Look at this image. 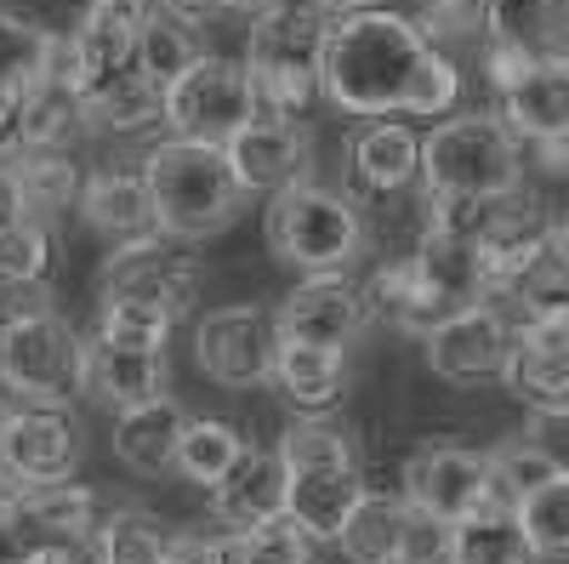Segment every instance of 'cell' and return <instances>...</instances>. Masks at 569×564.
<instances>
[{"label": "cell", "mask_w": 569, "mask_h": 564, "mask_svg": "<svg viewBox=\"0 0 569 564\" xmlns=\"http://www.w3.org/2000/svg\"><path fill=\"white\" fill-rule=\"evenodd\" d=\"M319 91L348 115H439L456 103V63L416 34L410 18L353 7L325 23Z\"/></svg>", "instance_id": "cell-1"}, {"label": "cell", "mask_w": 569, "mask_h": 564, "mask_svg": "<svg viewBox=\"0 0 569 564\" xmlns=\"http://www.w3.org/2000/svg\"><path fill=\"white\" fill-rule=\"evenodd\" d=\"M142 188H149V217L154 234L177 246H200L222 234L246 211V188L233 182L222 144H200V137H171V144L142 155Z\"/></svg>", "instance_id": "cell-2"}, {"label": "cell", "mask_w": 569, "mask_h": 564, "mask_svg": "<svg viewBox=\"0 0 569 564\" xmlns=\"http://www.w3.org/2000/svg\"><path fill=\"white\" fill-rule=\"evenodd\" d=\"M330 12L313 0H273L251 18L246 75L257 91V115H302L319 91V46H325Z\"/></svg>", "instance_id": "cell-3"}, {"label": "cell", "mask_w": 569, "mask_h": 564, "mask_svg": "<svg viewBox=\"0 0 569 564\" xmlns=\"http://www.w3.org/2000/svg\"><path fill=\"white\" fill-rule=\"evenodd\" d=\"M416 177L427 195L490 200L525 182V160H518V137L496 115H456L421 137Z\"/></svg>", "instance_id": "cell-4"}, {"label": "cell", "mask_w": 569, "mask_h": 564, "mask_svg": "<svg viewBox=\"0 0 569 564\" xmlns=\"http://www.w3.org/2000/svg\"><path fill=\"white\" fill-rule=\"evenodd\" d=\"M268 251L284 268L337 274L365 251V217L348 195H330L319 182H291L268 206Z\"/></svg>", "instance_id": "cell-5"}, {"label": "cell", "mask_w": 569, "mask_h": 564, "mask_svg": "<svg viewBox=\"0 0 569 564\" xmlns=\"http://www.w3.org/2000/svg\"><path fill=\"white\" fill-rule=\"evenodd\" d=\"M98 286L103 303H126L177 325L200 297V263L177 251V240H166V234H137V240H120L109 251Z\"/></svg>", "instance_id": "cell-6"}, {"label": "cell", "mask_w": 569, "mask_h": 564, "mask_svg": "<svg viewBox=\"0 0 569 564\" xmlns=\"http://www.w3.org/2000/svg\"><path fill=\"white\" fill-rule=\"evenodd\" d=\"M0 370L23 399L58 405L80 388V337L58 308H29L0 319Z\"/></svg>", "instance_id": "cell-7"}, {"label": "cell", "mask_w": 569, "mask_h": 564, "mask_svg": "<svg viewBox=\"0 0 569 564\" xmlns=\"http://www.w3.org/2000/svg\"><path fill=\"white\" fill-rule=\"evenodd\" d=\"M160 120L177 126V137H200V144H222L228 131L257 120V91L246 63L200 52L166 91H160Z\"/></svg>", "instance_id": "cell-8"}, {"label": "cell", "mask_w": 569, "mask_h": 564, "mask_svg": "<svg viewBox=\"0 0 569 564\" xmlns=\"http://www.w3.org/2000/svg\"><path fill=\"white\" fill-rule=\"evenodd\" d=\"M496 376L536 416H569V314H530L525 325H507V354Z\"/></svg>", "instance_id": "cell-9"}, {"label": "cell", "mask_w": 569, "mask_h": 564, "mask_svg": "<svg viewBox=\"0 0 569 564\" xmlns=\"http://www.w3.org/2000/svg\"><path fill=\"white\" fill-rule=\"evenodd\" d=\"M80 428L58 405H18L0 416V496H18L29 485L74 479Z\"/></svg>", "instance_id": "cell-10"}, {"label": "cell", "mask_w": 569, "mask_h": 564, "mask_svg": "<svg viewBox=\"0 0 569 564\" xmlns=\"http://www.w3.org/2000/svg\"><path fill=\"white\" fill-rule=\"evenodd\" d=\"M222 160L246 195H279L291 182H308L313 137L308 126H297V115H257L222 137Z\"/></svg>", "instance_id": "cell-11"}, {"label": "cell", "mask_w": 569, "mask_h": 564, "mask_svg": "<svg viewBox=\"0 0 569 564\" xmlns=\"http://www.w3.org/2000/svg\"><path fill=\"white\" fill-rule=\"evenodd\" d=\"M194 359L217 388H257L273 365V314L257 303L211 308L194 332Z\"/></svg>", "instance_id": "cell-12"}, {"label": "cell", "mask_w": 569, "mask_h": 564, "mask_svg": "<svg viewBox=\"0 0 569 564\" xmlns=\"http://www.w3.org/2000/svg\"><path fill=\"white\" fill-rule=\"evenodd\" d=\"M142 0H91L80 12L74 34L63 40L58 34V52H52V75H63L80 98L98 80H109L114 69L131 63V40H137V23H142Z\"/></svg>", "instance_id": "cell-13"}, {"label": "cell", "mask_w": 569, "mask_h": 564, "mask_svg": "<svg viewBox=\"0 0 569 564\" xmlns=\"http://www.w3.org/2000/svg\"><path fill=\"white\" fill-rule=\"evenodd\" d=\"M405 502L433 513V520H461L472 507H490L496 479H490V462L479 451H461V445H421L405 462Z\"/></svg>", "instance_id": "cell-14"}, {"label": "cell", "mask_w": 569, "mask_h": 564, "mask_svg": "<svg viewBox=\"0 0 569 564\" xmlns=\"http://www.w3.org/2000/svg\"><path fill=\"white\" fill-rule=\"evenodd\" d=\"M421 354H427V365H433V376H445V383H479V376H496L501 354H507V319L490 303L450 308L445 319H433L421 332Z\"/></svg>", "instance_id": "cell-15"}, {"label": "cell", "mask_w": 569, "mask_h": 564, "mask_svg": "<svg viewBox=\"0 0 569 564\" xmlns=\"http://www.w3.org/2000/svg\"><path fill=\"white\" fill-rule=\"evenodd\" d=\"M365 332V297L348 286L342 274H313L279 303L273 337L284 343H313V348H348Z\"/></svg>", "instance_id": "cell-16"}, {"label": "cell", "mask_w": 569, "mask_h": 564, "mask_svg": "<svg viewBox=\"0 0 569 564\" xmlns=\"http://www.w3.org/2000/svg\"><path fill=\"white\" fill-rule=\"evenodd\" d=\"M496 120L518 144H541V137H569V69L563 58H536L518 69L507 86H496Z\"/></svg>", "instance_id": "cell-17"}, {"label": "cell", "mask_w": 569, "mask_h": 564, "mask_svg": "<svg viewBox=\"0 0 569 564\" xmlns=\"http://www.w3.org/2000/svg\"><path fill=\"white\" fill-rule=\"evenodd\" d=\"M103 410H126L137 399L166 394V348H114L103 337L80 343V388Z\"/></svg>", "instance_id": "cell-18"}, {"label": "cell", "mask_w": 569, "mask_h": 564, "mask_svg": "<svg viewBox=\"0 0 569 564\" xmlns=\"http://www.w3.org/2000/svg\"><path fill=\"white\" fill-rule=\"evenodd\" d=\"M7 520L23 542V558L46 542H69V536H91L98 525V496L74 479H52V485H29L18 496H0Z\"/></svg>", "instance_id": "cell-19"}, {"label": "cell", "mask_w": 569, "mask_h": 564, "mask_svg": "<svg viewBox=\"0 0 569 564\" xmlns=\"http://www.w3.org/2000/svg\"><path fill=\"white\" fill-rule=\"evenodd\" d=\"M206 491H211V507L228 531H251V525L273 520V513H284V462H279V451L246 445Z\"/></svg>", "instance_id": "cell-20"}, {"label": "cell", "mask_w": 569, "mask_h": 564, "mask_svg": "<svg viewBox=\"0 0 569 564\" xmlns=\"http://www.w3.org/2000/svg\"><path fill=\"white\" fill-rule=\"evenodd\" d=\"M182 405L154 394V399H137L126 410H114V456L120 467L142 479H160L171 474V456H177V439H182Z\"/></svg>", "instance_id": "cell-21"}, {"label": "cell", "mask_w": 569, "mask_h": 564, "mask_svg": "<svg viewBox=\"0 0 569 564\" xmlns=\"http://www.w3.org/2000/svg\"><path fill=\"white\" fill-rule=\"evenodd\" d=\"M74 211L80 222L98 234V240L120 246V240H137V234H154V217H149V188H142L137 171H91L80 188H74Z\"/></svg>", "instance_id": "cell-22"}, {"label": "cell", "mask_w": 569, "mask_h": 564, "mask_svg": "<svg viewBox=\"0 0 569 564\" xmlns=\"http://www.w3.org/2000/svg\"><path fill=\"white\" fill-rule=\"evenodd\" d=\"M359 491H365L359 467H284V513L313 542H337Z\"/></svg>", "instance_id": "cell-23"}, {"label": "cell", "mask_w": 569, "mask_h": 564, "mask_svg": "<svg viewBox=\"0 0 569 564\" xmlns=\"http://www.w3.org/2000/svg\"><path fill=\"white\" fill-rule=\"evenodd\" d=\"M365 297V314H382L388 325H399V332H427L433 319H445L450 308H445V297L433 291V279L421 274V263H416V251L410 257H393V263H382L370 274V286L359 291Z\"/></svg>", "instance_id": "cell-24"}, {"label": "cell", "mask_w": 569, "mask_h": 564, "mask_svg": "<svg viewBox=\"0 0 569 564\" xmlns=\"http://www.w3.org/2000/svg\"><path fill=\"white\" fill-rule=\"evenodd\" d=\"M268 383L291 399L297 410H330V405L342 399L348 359H342L337 348H313V343H284V337H273Z\"/></svg>", "instance_id": "cell-25"}, {"label": "cell", "mask_w": 569, "mask_h": 564, "mask_svg": "<svg viewBox=\"0 0 569 564\" xmlns=\"http://www.w3.org/2000/svg\"><path fill=\"white\" fill-rule=\"evenodd\" d=\"M445 564H536L525 531H518L512 507L490 502V507H472L461 520H450V547Z\"/></svg>", "instance_id": "cell-26"}, {"label": "cell", "mask_w": 569, "mask_h": 564, "mask_svg": "<svg viewBox=\"0 0 569 564\" xmlns=\"http://www.w3.org/2000/svg\"><path fill=\"white\" fill-rule=\"evenodd\" d=\"M496 291L525 308V319L530 314H569V251H563V222L558 217L541 234V246L518 263Z\"/></svg>", "instance_id": "cell-27"}, {"label": "cell", "mask_w": 569, "mask_h": 564, "mask_svg": "<svg viewBox=\"0 0 569 564\" xmlns=\"http://www.w3.org/2000/svg\"><path fill=\"white\" fill-rule=\"evenodd\" d=\"M86 131H91L86 103H80V91L63 75H40L23 91V149H58V155H69Z\"/></svg>", "instance_id": "cell-28"}, {"label": "cell", "mask_w": 569, "mask_h": 564, "mask_svg": "<svg viewBox=\"0 0 569 564\" xmlns=\"http://www.w3.org/2000/svg\"><path fill=\"white\" fill-rule=\"evenodd\" d=\"M563 0H485V34L530 58H563Z\"/></svg>", "instance_id": "cell-29"}, {"label": "cell", "mask_w": 569, "mask_h": 564, "mask_svg": "<svg viewBox=\"0 0 569 564\" xmlns=\"http://www.w3.org/2000/svg\"><path fill=\"white\" fill-rule=\"evenodd\" d=\"M12 182H18V200H23V222H52L74 206V188H80V171L69 155L58 149H18L12 160Z\"/></svg>", "instance_id": "cell-30"}, {"label": "cell", "mask_w": 569, "mask_h": 564, "mask_svg": "<svg viewBox=\"0 0 569 564\" xmlns=\"http://www.w3.org/2000/svg\"><path fill=\"white\" fill-rule=\"evenodd\" d=\"M405 520H410V502L359 491L353 507H348V520H342V531H337V542H342V553L353 564H399Z\"/></svg>", "instance_id": "cell-31"}, {"label": "cell", "mask_w": 569, "mask_h": 564, "mask_svg": "<svg viewBox=\"0 0 569 564\" xmlns=\"http://www.w3.org/2000/svg\"><path fill=\"white\" fill-rule=\"evenodd\" d=\"M200 52H206V46H200L194 23H182V18L166 12V7H149V12H142V23H137V40H131V69L149 75V80L166 91Z\"/></svg>", "instance_id": "cell-32"}, {"label": "cell", "mask_w": 569, "mask_h": 564, "mask_svg": "<svg viewBox=\"0 0 569 564\" xmlns=\"http://www.w3.org/2000/svg\"><path fill=\"white\" fill-rule=\"evenodd\" d=\"M416 149L421 137L399 120H370L359 137H353V177L376 195H393V188L416 182Z\"/></svg>", "instance_id": "cell-33"}, {"label": "cell", "mask_w": 569, "mask_h": 564, "mask_svg": "<svg viewBox=\"0 0 569 564\" xmlns=\"http://www.w3.org/2000/svg\"><path fill=\"white\" fill-rule=\"evenodd\" d=\"M80 103H86L91 131H142V126L160 120V86L126 63V69H114L109 80L91 86Z\"/></svg>", "instance_id": "cell-34"}, {"label": "cell", "mask_w": 569, "mask_h": 564, "mask_svg": "<svg viewBox=\"0 0 569 564\" xmlns=\"http://www.w3.org/2000/svg\"><path fill=\"white\" fill-rule=\"evenodd\" d=\"M91 547H98V564H160V553L171 547L166 520L142 507H114L109 520L91 525Z\"/></svg>", "instance_id": "cell-35"}, {"label": "cell", "mask_w": 569, "mask_h": 564, "mask_svg": "<svg viewBox=\"0 0 569 564\" xmlns=\"http://www.w3.org/2000/svg\"><path fill=\"white\" fill-rule=\"evenodd\" d=\"M279 462L284 467H359V451H353V428L325 410H308L297 416L279 439Z\"/></svg>", "instance_id": "cell-36"}, {"label": "cell", "mask_w": 569, "mask_h": 564, "mask_svg": "<svg viewBox=\"0 0 569 564\" xmlns=\"http://www.w3.org/2000/svg\"><path fill=\"white\" fill-rule=\"evenodd\" d=\"M512 520H518V531H525V542H530L536 558H552L558 564L569 553V474L536 485L530 496H518L512 502Z\"/></svg>", "instance_id": "cell-37"}, {"label": "cell", "mask_w": 569, "mask_h": 564, "mask_svg": "<svg viewBox=\"0 0 569 564\" xmlns=\"http://www.w3.org/2000/svg\"><path fill=\"white\" fill-rule=\"evenodd\" d=\"M240 451H246L240 428H228V422H217V416H188L171 467H177L182 479H194V485H217V474H222V467L240 456Z\"/></svg>", "instance_id": "cell-38"}, {"label": "cell", "mask_w": 569, "mask_h": 564, "mask_svg": "<svg viewBox=\"0 0 569 564\" xmlns=\"http://www.w3.org/2000/svg\"><path fill=\"white\" fill-rule=\"evenodd\" d=\"M58 34L29 18L0 12V91H29L40 75H52Z\"/></svg>", "instance_id": "cell-39"}, {"label": "cell", "mask_w": 569, "mask_h": 564, "mask_svg": "<svg viewBox=\"0 0 569 564\" xmlns=\"http://www.w3.org/2000/svg\"><path fill=\"white\" fill-rule=\"evenodd\" d=\"M485 462H490L496 496H507V502L530 496L536 485H547V479H558V474H563V462H558L547 445H536V439H507V445H496Z\"/></svg>", "instance_id": "cell-40"}, {"label": "cell", "mask_w": 569, "mask_h": 564, "mask_svg": "<svg viewBox=\"0 0 569 564\" xmlns=\"http://www.w3.org/2000/svg\"><path fill=\"white\" fill-rule=\"evenodd\" d=\"M416 34L427 46H439V52H450V46H479L485 34V0H416Z\"/></svg>", "instance_id": "cell-41"}, {"label": "cell", "mask_w": 569, "mask_h": 564, "mask_svg": "<svg viewBox=\"0 0 569 564\" xmlns=\"http://www.w3.org/2000/svg\"><path fill=\"white\" fill-rule=\"evenodd\" d=\"M46 263H52V240L40 222L0 228V297L29 286V279H46Z\"/></svg>", "instance_id": "cell-42"}, {"label": "cell", "mask_w": 569, "mask_h": 564, "mask_svg": "<svg viewBox=\"0 0 569 564\" xmlns=\"http://www.w3.org/2000/svg\"><path fill=\"white\" fill-rule=\"evenodd\" d=\"M240 553H246V564H313V536L291 513H273V520L240 531Z\"/></svg>", "instance_id": "cell-43"}, {"label": "cell", "mask_w": 569, "mask_h": 564, "mask_svg": "<svg viewBox=\"0 0 569 564\" xmlns=\"http://www.w3.org/2000/svg\"><path fill=\"white\" fill-rule=\"evenodd\" d=\"M98 337L114 343V348H166L171 319L142 314V308H126V303H103V308H98Z\"/></svg>", "instance_id": "cell-44"}, {"label": "cell", "mask_w": 569, "mask_h": 564, "mask_svg": "<svg viewBox=\"0 0 569 564\" xmlns=\"http://www.w3.org/2000/svg\"><path fill=\"white\" fill-rule=\"evenodd\" d=\"M445 547H450V520H433V513L410 507L405 542H399V564H445Z\"/></svg>", "instance_id": "cell-45"}, {"label": "cell", "mask_w": 569, "mask_h": 564, "mask_svg": "<svg viewBox=\"0 0 569 564\" xmlns=\"http://www.w3.org/2000/svg\"><path fill=\"white\" fill-rule=\"evenodd\" d=\"M23 564H98V547H91V536H69V542H46V547H34Z\"/></svg>", "instance_id": "cell-46"}, {"label": "cell", "mask_w": 569, "mask_h": 564, "mask_svg": "<svg viewBox=\"0 0 569 564\" xmlns=\"http://www.w3.org/2000/svg\"><path fill=\"white\" fill-rule=\"evenodd\" d=\"M23 222V200H18V182H12V166L0 160V228Z\"/></svg>", "instance_id": "cell-47"}, {"label": "cell", "mask_w": 569, "mask_h": 564, "mask_svg": "<svg viewBox=\"0 0 569 564\" xmlns=\"http://www.w3.org/2000/svg\"><path fill=\"white\" fill-rule=\"evenodd\" d=\"M166 12H177L182 23H211L222 12V0H160Z\"/></svg>", "instance_id": "cell-48"}, {"label": "cell", "mask_w": 569, "mask_h": 564, "mask_svg": "<svg viewBox=\"0 0 569 564\" xmlns=\"http://www.w3.org/2000/svg\"><path fill=\"white\" fill-rule=\"evenodd\" d=\"M160 564H206V536H171Z\"/></svg>", "instance_id": "cell-49"}, {"label": "cell", "mask_w": 569, "mask_h": 564, "mask_svg": "<svg viewBox=\"0 0 569 564\" xmlns=\"http://www.w3.org/2000/svg\"><path fill=\"white\" fill-rule=\"evenodd\" d=\"M18 558H23V542H18V531L7 520V507H0V564H18Z\"/></svg>", "instance_id": "cell-50"}, {"label": "cell", "mask_w": 569, "mask_h": 564, "mask_svg": "<svg viewBox=\"0 0 569 564\" xmlns=\"http://www.w3.org/2000/svg\"><path fill=\"white\" fill-rule=\"evenodd\" d=\"M268 7H273V0H222V12H240V18H257Z\"/></svg>", "instance_id": "cell-51"}, {"label": "cell", "mask_w": 569, "mask_h": 564, "mask_svg": "<svg viewBox=\"0 0 569 564\" xmlns=\"http://www.w3.org/2000/svg\"><path fill=\"white\" fill-rule=\"evenodd\" d=\"M18 405H23V394H18V388L7 383V370H0V416H12Z\"/></svg>", "instance_id": "cell-52"}, {"label": "cell", "mask_w": 569, "mask_h": 564, "mask_svg": "<svg viewBox=\"0 0 569 564\" xmlns=\"http://www.w3.org/2000/svg\"><path fill=\"white\" fill-rule=\"evenodd\" d=\"M319 12H353V7H376V0H313Z\"/></svg>", "instance_id": "cell-53"}, {"label": "cell", "mask_w": 569, "mask_h": 564, "mask_svg": "<svg viewBox=\"0 0 569 564\" xmlns=\"http://www.w3.org/2000/svg\"><path fill=\"white\" fill-rule=\"evenodd\" d=\"M18 564H23V558H18Z\"/></svg>", "instance_id": "cell-54"}]
</instances>
